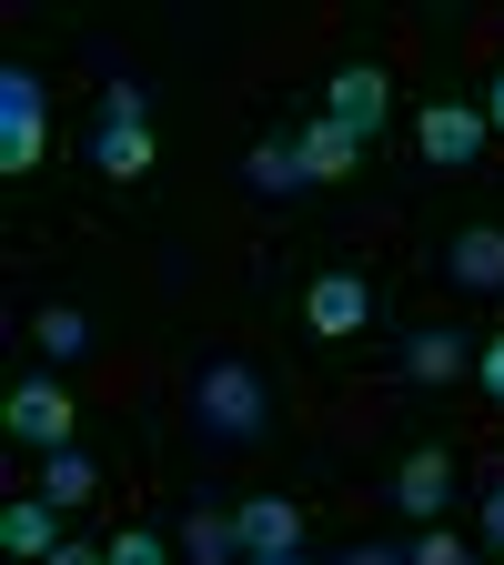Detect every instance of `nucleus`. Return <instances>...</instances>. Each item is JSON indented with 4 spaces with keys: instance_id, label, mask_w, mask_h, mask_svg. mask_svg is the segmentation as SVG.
<instances>
[{
    "instance_id": "nucleus-1",
    "label": "nucleus",
    "mask_w": 504,
    "mask_h": 565,
    "mask_svg": "<svg viewBox=\"0 0 504 565\" xmlns=\"http://www.w3.org/2000/svg\"><path fill=\"white\" fill-rule=\"evenodd\" d=\"M192 424H202L212 445H253L262 424H272V384H262V364H243V353L202 364V374H192Z\"/></svg>"
},
{
    "instance_id": "nucleus-2",
    "label": "nucleus",
    "mask_w": 504,
    "mask_h": 565,
    "mask_svg": "<svg viewBox=\"0 0 504 565\" xmlns=\"http://www.w3.org/2000/svg\"><path fill=\"white\" fill-rule=\"evenodd\" d=\"M41 141H51V92H41V71L11 61L0 71V172H41Z\"/></svg>"
},
{
    "instance_id": "nucleus-3",
    "label": "nucleus",
    "mask_w": 504,
    "mask_h": 565,
    "mask_svg": "<svg viewBox=\"0 0 504 565\" xmlns=\"http://www.w3.org/2000/svg\"><path fill=\"white\" fill-rule=\"evenodd\" d=\"M0 435L31 445V455H61V445H71V394H61L51 374H21L11 394H0Z\"/></svg>"
},
{
    "instance_id": "nucleus-4",
    "label": "nucleus",
    "mask_w": 504,
    "mask_h": 565,
    "mask_svg": "<svg viewBox=\"0 0 504 565\" xmlns=\"http://www.w3.org/2000/svg\"><path fill=\"white\" fill-rule=\"evenodd\" d=\"M414 141H423V162H435V172H474L484 141H494V121H484L474 102H435V111L414 121Z\"/></svg>"
},
{
    "instance_id": "nucleus-5",
    "label": "nucleus",
    "mask_w": 504,
    "mask_h": 565,
    "mask_svg": "<svg viewBox=\"0 0 504 565\" xmlns=\"http://www.w3.org/2000/svg\"><path fill=\"white\" fill-rule=\"evenodd\" d=\"M303 323L323 333V343H353L374 323V282L364 273H313V294H303Z\"/></svg>"
},
{
    "instance_id": "nucleus-6",
    "label": "nucleus",
    "mask_w": 504,
    "mask_h": 565,
    "mask_svg": "<svg viewBox=\"0 0 504 565\" xmlns=\"http://www.w3.org/2000/svg\"><path fill=\"white\" fill-rule=\"evenodd\" d=\"M394 505H404L414 525H444V505H454V455H444V445H414V455L394 465Z\"/></svg>"
},
{
    "instance_id": "nucleus-7",
    "label": "nucleus",
    "mask_w": 504,
    "mask_h": 565,
    "mask_svg": "<svg viewBox=\"0 0 504 565\" xmlns=\"http://www.w3.org/2000/svg\"><path fill=\"white\" fill-rule=\"evenodd\" d=\"M323 111H333L343 131H364V141H374V131H384V111H394V82H384L374 61H343L333 82H323Z\"/></svg>"
},
{
    "instance_id": "nucleus-8",
    "label": "nucleus",
    "mask_w": 504,
    "mask_h": 565,
    "mask_svg": "<svg viewBox=\"0 0 504 565\" xmlns=\"http://www.w3.org/2000/svg\"><path fill=\"white\" fill-rule=\"evenodd\" d=\"M233 535H243V555H303V505L293 494H253V505H233Z\"/></svg>"
},
{
    "instance_id": "nucleus-9",
    "label": "nucleus",
    "mask_w": 504,
    "mask_h": 565,
    "mask_svg": "<svg viewBox=\"0 0 504 565\" xmlns=\"http://www.w3.org/2000/svg\"><path fill=\"white\" fill-rule=\"evenodd\" d=\"M444 273L464 282V294H504V223H464L444 243Z\"/></svg>"
},
{
    "instance_id": "nucleus-10",
    "label": "nucleus",
    "mask_w": 504,
    "mask_h": 565,
    "mask_svg": "<svg viewBox=\"0 0 504 565\" xmlns=\"http://www.w3.org/2000/svg\"><path fill=\"white\" fill-rule=\"evenodd\" d=\"M0 545H11V565H41L61 545V505L51 494H11V505H0Z\"/></svg>"
},
{
    "instance_id": "nucleus-11",
    "label": "nucleus",
    "mask_w": 504,
    "mask_h": 565,
    "mask_svg": "<svg viewBox=\"0 0 504 565\" xmlns=\"http://www.w3.org/2000/svg\"><path fill=\"white\" fill-rule=\"evenodd\" d=\"M293 152H303V172H313V182H343L353 162H364V131H343V121L323 111V121H303V131H293Z\"/></svg>"
},
{
    "instance_id": "nucleus-12",
    "label": "nucleus",
    "mask_w": 504,
    "mask_h": 565,
    "mask_svg": "<svg viewBox=\"0 0 504 565\" xmlns=\"http://www.w3.org/2000/svg\"><path fill=\"white\" fill-rule=\"evenodd\" d=\"M152 152H162L152 121H101V131H92V162H101L111 182H141V172H152Z\"/></svg>"
},
{
    "instance_id": "nucleus-13",
    "label": "nucleus",
    "mask_w": 504,
    "mask_h": 565,
    "mask_svg": "<svg viewBox=\"0 0 504 565\" xmlns=\"http://www.w3.org/2000/svg\"><path fill=\"white\" fill-rule=\"evenodd\" d=\"M454 374H474V343L464 333H414L404 343V384H454Z\"/></svg>"
},
{
    "instance_id": "nucleus-14",
    "label": "nucleus",
    "mask_w": 504,
    "mask_h": 565,
    "mask_svg": "<svg viewBox=\"0 0 504 565\" xmlns=\"http://www.w3.org/2000/svg\"><path fill=\"white\" fill-rule=\"evenodd\" d=\"M31 343L51 353V364H82V353H92V313L82 303H41L31 313Z\"/></svg>"
},
{
    "instance_id": "nucleus-15",
    "label": "nucleus",
    "mask_w": 504,
    "mask_h": 565,
    "mask_svg": "<svg viewBox=\"0 0 504 565\" xmlns=\"http://www.w3.org/2000/svg\"><path fill=\"white\" fill-rule=\"evenodd\" d=\"M182 555H192V565H243L233 515H223V505H192V515H182Z\"/></svg>"
},
{
    "instance_id": "nucleus-16",
    "label": "nucleus",
    "mask_w": 504,
    "mask_h": 565,
    "mask_svg": "<svg viewBox=\"0 0 504 565\" xmlns=\"http://www.w3.org/2000/svg\"><path fill=\"white\" fill-rule=\"evenodd\" d=\"M41 494H51V505H92V494H101V465L82 445H61V455H41Z\"/></svg>"
},
{
    "instance_id": "nucleus-17",
    "label": "nucleus",
    "mask_w": 504,
    "mask_h": 565,
    "mask_svg": "<svg viewBox=\"0 0 504 565\" xmlns=\"http://www.w3.org/2000/svg\"><path fill=\"white\" fill-rule=\"evenodd\" d=\"M243 182H253V192H303L313 172H303L293 141H253V152H243Z\"/></svg>"
},
{
    "instance_id": "nucleus-18",
    "label": "nucleus",
    "mask_w": 504,
    "mask_h": 565,
    "mask_svg": "<svg viewBox=\"0 0 504 565\" xmlns=\"http://www.w3.org/2000/svg\"><path fill=\"white\" fill-rule=\"evenodd\" d=\"M101 555H111V565H172V545H162L152 525H121V535H111Z\"/></svg>"
},
{
    "instance_id": "nucleus-19",
    "label": "nucleus",
    "mask_w": 504,
    "mask_h": 565,
    "mask_svg": "<svg viewBox=\"0 0 504 565\" xmlns=\"http://www.w3.org/2000/svg\"><path fill=\"white\" fill-rule=\"evenodd\" d=\"M404 555H414V565H474V555H464V535H444V525H423Z\"/></svg>"
},
{
    "instance_id": "nucleus-20",
    "label": "nucleus",
    "mask_w": 504,
    "mask_h": 565,
    "mask_svg": "<svg viewBox=\"0 0 504 565\" xmlns=\"http://www.w3.org/2000/svg\"><path fill=\"white\" fill-rule=\"evenodd\" d=\"M101 121H152V92H141V82H111L101 92Z\"/></svg>"
},
{
    "instance_id": "nucleus-21",
    "label": "nucleus",
    "mask_w": 504,
    "mask_h": 565,
    "mask_svg": "<svg viewBox=\"0 0 504 565\" xmlns=\"http://www.w3.org/2000/svg\"><path fill=\"white\" fill-rule=\"evenodd\" d=\"M474 384L504 404V333H484V343H474Z\"/></svg>"
},
{
    "instance_id": "nucleus-22",
    "label": "nucleus",
    "mask_w": 504,
    "mask_h": 565,
    "mask_svg": "<svg viewBox=\"0 0 504 565\" xmlns=\"http://www.w3.org/2000/svg\"><path fill=\"white\" fill-rule=\"evenodd\" d=\"M41 565H111V555H101V545H82V535H61V545H51Z\"/></svg>"
},
{
    "instance_id": "nucleus-23",
    "label": "nucleus",
    "mask_w": 504,
    "mask_h": 565,
    "mask_svg": "<svg viewBox=\"0 0 504 565\" xmlns=\"http://www.w3.org/2000/svg\"><path fill=\"white\" fill-rule=\"evenodd\" d=\"M343 565H414L404 545H343Z\"/></svg>"
},
{
    "instance_id": "nucleus-24",
    "label": "nucleus",
    "mask_w": 504,
    "mask_h": 565,
    "mask_svg": "<svg viewBox=\"0 0 504 565\" xmlns=\"http://www.w3.org/2000/svg\"><path fill=\"white\" fill-rule=\"evenodd\" d=\"M484 545H494V555H504V484H494V494H484Z\"/></svg>"
},
{
    "instance_id": "nucleus-25",
    "label": "nucleus",
    "mask_w": 504,
    "mask_h": 565,
    "mask_svg": "<svg viewBox=\"0 0 504 565\" xmlns=\"http://www.w3.org/2000/svg\"><path fill=\"white\" fill-rule=\"evenodd\" d=\"M484 121L504 131V71H494V82H484Z\"/></svg>"
},
{
    "instance_id": "nucleus-26",
    "label": "nucleus",
    "mask_w": 504,
    "mask_h": 565,
    "mask_svg": "<svg viewBox=\"0 0 504 565\" xmlns=\"http://www.w3.org/2000/svg\"><path fill=\"white\" fill-rule=\"evenodd\" d=\"M243 565H303V555H243Z\"/></svg>"
}]
</instances>
